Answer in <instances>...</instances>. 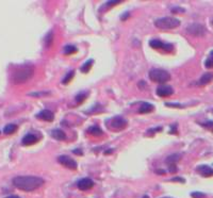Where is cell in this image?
Wrapping results in <instances>:
<instances>
[{
	"mask_svg": "<svg viewBox=\"0 0 213 198\" xmlns=\"http://www.w3.org/2000/svg\"><path fill=\"white\" fill-rule=\"evenodd\" d=\"M77 187L81 191H88L94 187V181L91 178H82L77 182Z\"/></svg>",
	"mask_w": 213,
	"mask_h": 198,
	"instance_id": "cell-10",
	"label": "cell"
},
{
	"mask_svg": "<svg viewBox=\"0 0 213 198\" xmlns=\"http://www.w3.org/2000/svg\"><path fill=\"white\" fill-rule=\"evenodd\" d=\"M197 171L205 178L213 177V168L209 167L208 165H200V166H198Z\"/></svg>",
	"mask_w": 213,
	"mask_h": 198,
	"instance_id": "cell-13",
	"label": "cell"
},
{
	"mask_svg": "<svg viewBox=\"0 0 213 198\" xmlns=\"http://www.w3.org/2000/svg\"><path fill=\"white\" fill-rule=\"evenodd\" d=\"M5 198H19L18 196H15V195H10V196H8V197H5Z\"/></svg>",
	"mask_w": 213,
	"mask_h": 198,
	"instance_id": "cell-36",
	"label": "cell"
},
{
	"mask_svg": "<svg viewBox=\"0 0 213 198\" xmlns=\"http://www.w3.org/2000/svg\"><path fill=\"white\" fill-rule=\"evenodd\" d=\"M13 185L18 190L25 192H32L44 184V180L35 176H18L12 180Z\"/></svg>",
	"mask_w": 213,
	"mask_h": 198,
	"instance_id": "cell-1",
	"label": "cell"
},
{
	"mask_svg": "<svg viewBox=\"0 0 213 198\" xmlns=\"http://www.w3.org/2000/svg\"><path fill=\"white\" fill-rule=\"evenodd\" d=\"M172 181H179V182H182V183H184V179H182V178H179V177H177V178H173L172 179Z\"/></svg>",
	"mask_w": 213,
	"mask_h": 198,
	"instance_id": "cell-31",
	"label": "cell"
},
{
	"mask_svg": "<svg viewBox=\"0 0 213 198\" xmlns=\"http://www.w3.org/2000/svg\"><path fill=\"white\" fill-rule=\"evenodd\" d=\"M205 66H206L207 68H212L213 67V50L211 51L210 56H209V58L206 60V62H205Z\"/></svg>",
	"mask_w": 213,
	"mask_h": 198,
	"instance_id": "cell-24",
	"label": "cell"
},
{
	"mask_svg": "<svg viewBox=\"0 0 213 198\" xmlns=\"http://www.w3.org/2000/svg\"><path fill=\"white\" fill-rule=\"evenodd\" d=\"M127 120L121 116H115L113 118H111L110 123H109V126L111 127V129L113 130H123L127 127Z\"/></svg>",
	"mask_w": 213,
	"mask_h": 198,
	"instance_id": "cell-5",
	"label": "cell"
},
{
	"mask_svg": "<svg viewBox=\"0 0 213 198\" xmlns=\"http://www.w3.org/2000/svg\"><path fill=\"white\" fill-rule=\"evenodd\" d=\"M74 153H76V155H82V150H80V149H75V150H74Z\"/></svg>",
	"mask_w": 213,
	"mask_h": 198,
	"instance_id": "cell-34",
	"label": "cell"
},
{
	"mask_svg": "<svg viewBox=\"0 0 213 198\" xmlns=\"http://www.w3.org/2000/svg\"><path fill=\"white\" fill-rule=\"evenodd\" d=\"M36 117L40 118L42 120H45V122H52L54 120V115L51 111L49 110H44L42 112H40L38 114H36Z\"/></svg>",
	"mask_w": 213,
	"mask_h": 198,
	"instance_id": "cell-12",
	"label": "cell"
},
{
	"mask_svg": "<svg viewBox=\"0 0 213 198\" xmlns=\"http://www.w3.org/2000/svg\"><path fill=\"white\" fill-rule=\"evenodd\" d=\"M63 52H64V54H66V56H69V54H73V53H76L77 52V48L75 47V46L73 45H67L64 47V50H63Z\"/></svg>",
	"mask_w": 213,
	"mask_h": 198,
	"instance_id": "cell-21",
	"label": "cell"
},
{
	"mask_svg": "<svg viewBox=\"0 0 213 198\" xmlns=\"http://www.w3.org/2000/svg\"><path fill=\"white\" fill-rule=\"evenodd\" d=\"M191 196L193 198H207L206 194L200 193V192H193V193L191 194Z\"/></svg>",
	"mask_w": 213,
	"mask_h": 198,
	"instance_id": "cell-27",
	"label": "cell"
},
{
	"mask_svg": "<svg viewBox=\"0 0 213 198\" xmlns=\"http://www.w3.org/2000/svg\"><path fill=\"white\" fill-rule=\"evenodd\" d=\"M33 76V68L31 66H24L14 74L13 81L15 83H24Z\"/></svg>",
	"mask_w": 213,
	"mask_h": 198,
	"instance_id": "cell-3",
	"label": "cell"
},
{
	"mask_svg": "<svg viewBox=\"0 0 213 198\" xmlns=\"http://www.w3.org/2000/svg\"><path fill=\"white\" fill-rule=\"evenodd\" d=\"M121 1H115V0H112V1H108L107 3H105V5L101 7V10H103V8H110V7H113V5H118V3H121Z\"/></svg>",
	"mask_w": 213,
	"mask_h": 198,
	"instance_id": "cell-26",
	"label": "cell"
},
{
	"mask_svg": "<svg viewBox=\"0 0 213 198\" xmlns=\"http://www.w3.org/2000/svg\"><path fill=\"white\" fill-rule=\"evenodd\" d=\"M206 31L207 30L204 25H200V24H192L186 28V32L193 36H204L206 34Z\"/></svg>",
	"mask_w": 213,
	"mask_h": 198,
	"instance_id": "cell-6",
	"label": "cell"
},
{
	"mask_svg": "<svg viewBox=\"0 0 213 198\" xmlns=\"http://www.w3.org/2000/svg\"><path fill=\"white\" fill-rule=\"evenodd\" d=\"M112 151H113V149H110V150H107V151H105V155H110V153L112 152Z\"/></svg>",
	"mask_w": 213,
	"mask_h": 198,
	"instance_id": "cell-37",
	"label": "cell"
},
{
	"mask_svg": "<svg viewBox=\"0 0 213 198\" xmlns=\"http://www.w3.org/2000/svg\"><path fill=\"white\" fill-rule=\"evenodd\" d=\"M155 26L162 30H169L179 27L180 21L175 17H162L155 21Z\"/></svg>",
	"mask_w": 213,
	"mask_h": 198,
	"instance_id": "cell-2",
	"label": "cell"
},
{
	"mask_svg": "<svg viewBox=\"0 0 213 198\" xmlns=\"http://www.w3.org/2000/svg\"><path fill=\"white\" fill-rule=\"evenodd\" d=\"M89 133L92 135H95V136H99V135H102V130L99 128L98 126H92L89 128Z\"/></svg>",
	"mask_w": 213,
	"mask_h": 198,
	"instance_id": "cell-18",
	"label": "cell"
},
{
	"mask_svg": "<svg viewBox=\"0 0 213 198\" xmlns=\"http://www.w3.org/2000/svg\"><path fill=\"white\" fill-rule=\"evenodd\" d=\"M52 43H53V32H49V33L46 35L45 37V45L47 46V47H50V46L52 45Z\"/></svg>",
	"mask_w": 213,
	"mask_h": 198,
	"instance_id": "cell-22",
	"label": "cell"
},
{
	"mask_svg": "<svg viewBox=\"0 0 213 198\" xmlns=\"http://www.w3.org/2000/svg\"><path fill=\"white\" fill-rule=\"evenodd\" d=\"M157 174H160V175H164V174L166 173V171H163V169H158L157 171H156Z\"/></svg>",
	"mask_w": 213,
	"mask_h": 198,
	"instance_id": "cell-35",
	"label": "cell"
},
{
	"mask_svg": "<svg viewBox=\"0 0 213 198\" xmlns=\"http://www.w3.org/2000/svg\"><path fill=\"white\" fill-rule=\"evenodd\" d=\"M145 82H143V81H142V82H139V88H146V86H145Z\"/></svg>",
	"mask_w": 213,
	"mask_h": 198,
	"instance_id": "cell-32",
	"label": "cell"
},
{
	"mask_svg": "<svg viewBox=\"0 0 213 198\" xmlns=\"http://www.w3.org/2000/svg\"><path fill=\"white\" fill-rule=\"evenodd\" d=\"M149 45L153 49H163L165 51H172L173 50V45L172 44L163 43V42L159 41V40H153V41L149 42Z\"/></svg>",
	"mask_w": 213,
	"mask_h": 198,
	"instance_id": "cell-9",
	"label": "cell"
},
{
	"mask_svg": "<svg viewBox=\"0 0 213 198\" xmlns=\"http://www.w3.org/2000/svg\"><path fill=\"white\" fill-rule=\"evenodd\" d=\"M180 159H181V155H180L179 153H173V155H168L165 159V163L168 165V167H169L170 173H176V171H177V166H176V164L179 162Z\"/></svg>",
	"mask_w": 213,
	"mask_h": 198,
	"instance_id": "cell-7",
	"label": "cell"
},
{
	"mask_svg": "<svg viewBox=\"0 0 213 198\" xmlns=\"http://www.w3.org/2000/svg\"><path fill=\"white\" fill-rule=\"evenodd\" d=\"M172 12H173V13H177V12L182 13V12H184V9H181V8H174V9L172 10Z\"/></svg>",
	"mask_w": 213,
	"mask_h": 198,
	"instance_id": "cell-29",
	"label": "cell"
},
{
	"mask_svg": "<svg viewBox=\"0 0 213 198\" xmlns=\"http://www.w3.org/2000/svg\"><path fill=\"white\" fill-rule=\"evenodd\" d=\"M149 78L156 83H165L170 80V75L164 69H151L149 72Z\"/></svg>",
	"mask_w": 213,
	"mask_h": 198,
	"instance_id": "cell-4",
	"label": "cell"
},
{
	"mask_svg": "<svg viewBox=\"0 0 213 198\" xmlns=\"http://www.w3.org/2000/svg\"><path fill=\"white\" fill-rule=\"evenodd\" d=\"M49 93L47 92H40V93H30V96H33V97H40V96H46L48 95Z\"/></svg>",
	"mask_w": 213,
	"mask_h": 198,
	"instance_id": "cell-28",
	"label": "cell"
},
{
	"mask_svg": "<svg viewBox=\"0 0 213 198\" xmlns=\"http://www.w3.org/2000/svg\"><path fill=\"white\" fill-rule=\"evenodd\" d=\"M202 126H205V127H211V128H212V127H213V123H212V122H209V123H207V124H202Z\"/></svg>",
	"mask_w": 213,
	"mask_h": 198,
	"instance_id": "cell-33",
	"label": "cell"
},
{
	"mask_svg": "<svg viewBox=\"0 0 213 198\" xmlns=\"http://www.w3.org/2000/svg\"><path fill=\"white\" fill-rule=\"evenodd\" d=\"M58 161L61 165L67 167L69 169H73V171H76L77 167H78L76 161L74 159H72L70 157H68V155H60L58 158Z\"/></svg>",
	"mask_w": 213,
	"mask_h": 198,
	"instance_id": "cell-8",
	"label": "cell"
},
{
	"mask_svg": "<svg viewBox=\"0 0 213 198\" xmlns=\"http://www.w3.org/2000/svg\"><path fill=\"white\" fill-rule=\"evenodd\" d=\"M155 110V107L151 104H148V102H143L142 106L139 109V113L141 114H146V113H150Z\"/></svg>",
	"mask_w": 213,
	"mask_h": 198,
	"instance_id": "cell-16",
	"label": "cell"
},
{
	"mask_svg": "<svg viewBox=\"0 0 213 198\" xmlns=\"http://www.w3.org/2000/svg\"><path fill=\"white\" fill-rule=\"evenodd\" d=\"M162 198H170V197H162Z\"/></svg>",
	"mask_w": 213,
	"mask_h": 198,
	"instance_id": "cell-39",
	"label": "cell"
},
{
	"mask_svg": "<svg viewBox=\"0 0 213 198\" xmlns=\"http://www.w3.org/2000/svg\"><path fill=\"white\" fill-rule=\"evenodd\" d=\"M129 15H130V14H129V12H127V13H125V14H123V15H121V21H126V19H127L128 16H129Z\"/></svg>",
	"mask_w": 213,
	"mask_h": 198,
	"instance_id": "cell-30",
	"label": "cell"
},
{
	"mask_svg": "<svg viewBox=\"0 0 213 198\" xmlns=\"http://www.w3.org/2000/svg\"><path fill=\"white\" fill-rule=\"evenodd\" d=\"M73 77H74V72H69L67 75H66L65 77H64V79H63V84H67L70 82V80L73 79Z\"/></svg>",
	"mask_w": 213,
	"mask_h": 198,
	"instance_id": "cell-25",
	"label": "cell"
},
{
	"mask_svg": "<svg viewBox=\"0 0 213 198\" xmlns=\"http://www.w3.org/2000/svg\"><path fill=\"white\" fill-rule=\"evenodd\" d=\"M51 136L53 139L58 141H64L66 140V134L64 133V131L60 130V129H54V130L51 131Z\"/></svg>",
	"mask_w": 213,
	"mask_h": 198,
	"instance_id": "cell-17",
	"label": "cell"
},
{
	"mask_svg": "<svg viewBox=\"0 0 213 198\" xmlns=\"http://www.w3.org/2000/svg\"><path fill=\"white\" fill-rule=\"evenodd\" d=\"M38 141V137L36 136L35 134H32V133H29V134H26L23 139V145L25 146H29V145H33L35 144Z\"/></svg>",
	"mask_w": 213,
	"mask_h": 198,
	"instance_id": "cell-14",
	"label": "cell"
},
{
	"mask_svg": "<svg viewBox=\"0 0 213 198\" xmlns=\"http://www.w3.org/2000/svg\"><path fill=\"white\" fill-rule=\"evenodd\" d=\"M143 198H149V196H147V195H145V196H144V197Z\"/></svg>",
	"mask_w": 213,
	"mask_h": 198,
	"instance_id": "cell-38",
	"label": "cell"
},
{
	"mask_svg": "<svg viewBox=\"0 0 213 198\" xmlns=\"http://www.w3.org/2000/svg\"><path fill=\"white\" fill-rule=\"evenodd\" d=\"M213 80V74L212 72H206V74L202 75V77H200L198 84L199 85H206V84L210 83Z\"/></svg>",
	"mask_w": 213,
	"mask_h": 198,
	"instance_id": "cell-15",
	"label": "cell"
},
{
	"mask_svg": "<svg viewBox=\"0 0 213 198\" xmlns=\"http://www.w3.org/2000/svg\"><path fill=\"white\" fill-rule=\"evenodd\" d=\"M16 130H17V126H16V125L8 124L7 126L5 127V129H3V133H5V134H12V133H14Z\"/></svg>",
	"mask_w": 213,
	"mask_h": 198,
	"instance_id": "cell-20",
	"label": "cell"
},
{
	"mask_svg": "<svg viewBox=\"0 0 213 198\" xmlns=\"http://www.w3.org/2000/svg\"><path fill=\"white\" fill-rule=\"evenodd\" d=\"M93 63H94V61H93L92 59L91 60H89V61H86L84 64H83L82 66H81V72H83V74H86V72H90V69H91V67H92V65H93Z\"/></svg>",
	"mask_w": 213,
	"mask_h": 198,
	"instance_id": "cell-19",
	"label": "cell"
},
{
	"mask_svg": "<svg viewBox=\"0 0 213 198\" xmlns=\"http://www.w3.org/2000/svg\"><path fill=\"white\" fill-rule=\"evenodd\" d=\"M86 97H88V93H79L78 95L76 96V101L78 102V104H81V102H83L86 99Z\"/></svg>",
	"mask_w": 213,
	"mask_h": 198,
	"instance_id": "cell-23",
	"label": "cell"
},
{
	"mask_svg": "<svg viewBox=\"0 0 213 198\" xmlns=\"http://www.w3.org/2000/svg\"><path fill=\"white\" fill-rule=\"evenodd\" d=\"M156 93L160 97H168L174 94V90L169 85H160L156 90Z\"/></svg>",
	"mask_w": 213,
	"mask_h": 198,
	"instance_id": "cell-11",
	"label": "cell"
}]
</instances>
